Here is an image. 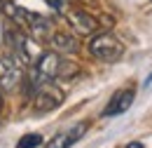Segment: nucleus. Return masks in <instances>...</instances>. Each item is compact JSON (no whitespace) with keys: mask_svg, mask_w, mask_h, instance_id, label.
<instances>
[{"mask_svg":"<svg viewBox=\"0 0 152 148\" xmlns=\"http://www.w3.org/2000/svg\"><path fill=\"white\" fill-rule=\"evenodd\" d=\"M49 45H52V50L58 52V54H75L77 50H80V42L75 40V36H70V33H66V31L52 33V36H49Z\"/></svg>","mask_w":152,"mask_h":148,"instance_id":"423d86ee","label":"nucleus"},{"mask_svg":"<svg viewBox=\"0 0 152 148\" xmlns=\"http://www.w3.org/2000/svg\"><path fill=\"white\" fill-rule=\"evenodd\" d=\"M2 5H5V0H0V12H2Z\"/></svg>","mask_w":152,"mask_h":148,"instance_id":"9b49d317","label":"nucleus"},{"mask_svg":"<svg viewBox=\"0 0 152 148\" xmlns=\"http://www.w3.org/2000/svg\"><path fill=\"white\" fill-rule=\"evenodd\" d=\"M87 130H89V122H77L70 130H63V132H58V134H54L45 144V148H70L87 134Z\"/></svg>","mask_w":152,"mask_h":148,"instance_id":"7ed1b4c3","label":"nucleus"},{"mask_svg":"<svg viewBox=\"0 0 152 148\" xmlns=\"http://www.w3.org/2000/svg\"><path fill=\"white\" fill-rule=\"evenodd\" d=\"M126 148H145L140 141H131V144H126Z\"/></svg>","mask_w":152,"mask_h":148,"instance_id":"1a4fd4ad","label":"nucleus"},{"mask_svg":"<svg viewBox=\"0 0 152 148\" xmlns=\"http://www.w3.org/2000/svg\"><path fill=\"white\" fill-rule=\"evenodd\" d=\"M80 68H77L75 64H70V61H66V59H61V68H58V78H73Z\"/></svg>","mask_w":152,"mask_h":148,"instance_id":"6e6552de","label":"nucleus"},{"mask_svg":"<svg viewBox=\"0 0 152 148\" xmlns=\"http://www.w3.org/2000/svg\"><path fill=\"white\" fill-rule=\"evenodd\" d=\"M42 134L38 132H33V134H26V136H21L19 141H17V148H40L42 146Z\"/></svg>","mask_w":152,"mask_h":148,"instance_id":"0eeeda50","label":"nucleus"},{"mask_svg":"<svg viewBox=\"0 0 152 148\" xmlns=\"http://www.w3.org/2000/svg\"><path fill=\"white\" fill-rule=\"evenodd\" d=\"M2 104H5V99H2V90H0V113H2Z\"/></svg>","mask_w":152,"mask_h":148,"instance_id":"9d476101","label":"nucleus"},{"mask_svg":"<svg viewBox=\"0 0 152 148\" xmlns=\"http://www.w3.org/2000/svg\"><path fill=\"white\" fill-rule=\"evenodd\" d=\"M66 19H68V24H70V28L75 31V33H80V36H94L96 31H98V19L91 17L89 12H84V10H70L68 14H66Z\"/></svg>","mask_w":152,"mask_h":148,"instance_id":"20e7f679","label":"nucleus"},{"mask_svg":"<svg viewBox=\"0 0 152 148\" xmlns=\"http://www.w3.org/2000/svg\"><path fill=\"white\" fill-rule=\"evenodd\" d=\"M89 54L94 56L96 61H103V64H115L119 61L122 54H124V45L122 40L113 33H94L91 40H89Z\"/></svg>","mask_w":152,"mask_h":148,"instance_id":"f257e3e1","label":"nucleus"},{"mask_svg":"<svg viewBox=\"0 0 152 148\" xmlns=\"http://www.w3.org/2000/svg\"><path fill=\"white\" fill-rule=\"evenodd\" d=\"M133 87H124V90H117L113 94V99L108 101V106L103 108V118H115V115H122V113H126L131 108L133 104Z\"/></svg>","mask_w":152,"mask_h":148,"instance_id":"39448f33","label":"nucleus"},{"mask_svg":"<svg viewBox=\"0 0 152 148\" xmlns=\"http://www.w3.org/2000/svg\"><path fill=\"white\" fill-rule=\"evenodd\" d=\"M31 104H33V111H38V113L56 111L58 106L63 104V92L58 90L54 82H42V85H38L33 90Z\"/></svg>","mask_w":152,"mask_h":148,"instance_id":"f03ea898","label":"nucleus"}]
</instances>
